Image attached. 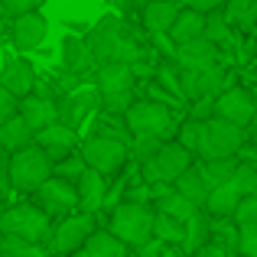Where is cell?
<instances>
[{"instance_id":"6da1fadb","label":"cell","mask_w":257,"mask_h":257,"mask_svg":"<svg viewBox=\"0 0 257 257\" xmlns=\"http://www.w3.org/2000/svg\"><path fill=\"white\" fill-rule=\"evenodd\" d=\"M88 46H91V56H94V65H104V62H137V59L147 56V49L131 36L127 23L114 13L101 17L94 26H88L85 33Z\"/></svg>"},{"instance_id":"7a4b0ae2","label":"cell","mask_w":257,"mask_h":257,"mask_svg":"<svg viewBox=\"0 0 257 257\" xmlns=\"http://www.w3.org/2000/svg\"><path fill=\"white\" fill-rule=\"evenodd\" d=\"M137 75L131 62L94 65V88L101 91V111L124 117V111L137 101Z\"/></svg>"},{"instance_id":"3957f363","label":"cell","mask_w":257,"mask_h":257,"mask_svg":"<svg viewBox=\"0 0 257 257\" xmlns=\"http://www.w3.org/2000/svg\"><path fill=\"white\" fill-rule=\"evenodd\" d=\"M153 205H140V202H117L111 208V218H107V231L114 238H120L127 247H144L153 238Z\"/></svg>"},{"instance_id":"277c9868","label":"cell","mask_w":257,"mask_h":257,"mask_svg":"<svg viewBox=\"0 0 257 257\" xmlns=\"http://www.w3.org/2000/svg\"><path fill=\"white\" fill-rule=\"evenodd\" d=\"M124 124L131 131V137H160V140H176V124L173 111L160 101L150 98H137L131 107L124 111Z\"/></svg>"},{"instance_id":"5b68a950","label":"cell","mask_w":257,"mask_h":257,"mask_svg":"<svg viewBox=\"0 0 257 257\" xmlns=\"http://www.w3.org/2000/svg\"><path fill=\"white\" fill-rule=\"evenodd\" d=\"M78 153L85 157L88 170H98L101 176H117L120 170L127 166V160H131V144H124V140L117 137H107V134H91V137H85L82 144H78Z\"/></svg>"},{"instance_id":"8992f818","label":"cell","mask_w":257,"mask_h":257,"mask_svg":"<svg viewBox=\"0 0 257 257\" xmlns=\"http://www.w3.org/2000/svg\"><path fill=\"white\" fill-rule=\"evenodd\" d=\"M238 72L225 62L215 65H202V69H179V82H182V94L186 101H202V98H218L225 88L234 85Z\"/></svg>"},{"instance_id":"52a82bcc","label":"cell","mask_w":257,"mask_h":257,"mask_svg":"<svg viewBox=\"0 0 257 257\" xmlns=\"http://www.w3.org/2000/svg\"><path fill=\"white\" fill-rule=\"evenodd\" d=\"M52 166L56 163H52V160L46 157V150L36 147V144L10 153V189H17V192H36L52 176Z\"/></svg>"},{"instance_id":"ba28073f","label":"cell","mask_w":257,"mask_h":257,"mask_svg":"<svg viewBox=\"0 0 257 257\" xmlns=\"http://www.w3.org/2000/svg\"><path fill=\"white\" fill-rule=\"evenodd\" d=\"M0 231L10 234V238H23V241H33V244H43L52 234V218L39 205H33V202H20V205H10L4 212Z\"/></svg>"},{"instance_id":"9c48e42d","label":"cell","mask_w":257,"mask_h":257,"mask_svg":"<svg viewBox=\"0 0 257 257\" xmlns=\"http://www.w3.org/2000/svg\"><path fill=\"white\" fill-rule=\"evenodd\" d=\"M192 163H195L192 150H186L179 140H166L150 160L140 163V173H144V182H150V186H153V182H170V186H173V182L179 179Z\"/></svg>"},{"instance_id":"30bf717a","label":"cell","mask_w":257,"mask_h":257,"mask_svg":"<svg viewBox=\"0 0 257 257\" xmlns=\"http://www.w3.org/2000/svg\"><path fill=\"white\" fill-rule=\"evenodd\" d=\"M94 231H98V218H94L91 212H72V215H65L59 225H52L49 254L52 257H69V254L82 251Z\"/></svg>"},{"instance_id":"8fae6325","label":"cell","mask_w":257,"mask_h":257,"mask_svg":"<svg viewBox=\"0 0 257 257\" xmlns=\"http://www.w3.org/2000/svg\"><path fill=\"white\" fill-rule=\"evenodd\" d=\"M244 140H247V127H238L221 117H208L205 127H202V140H199L195 157H238Z\"/></svg>"},{"instance_id":"7c38bea8","label":"cell","mask_w":257,"mask_h":257,"mask_svg":"<svg viewBox=\"0 0 257 257\" xmlns=\"http://www.w3.org/2000/svg\"><path fill=\"white\" fill-rule=\"evenodd\" d=\"M33 195H36V205L43 208L49 218H65V215H72L78 208V189H75V182L59 179V176H49V179H46Z\"/></svg>"},{"instance_id":"4fadbf2b","label":"cell","mask_w":257,"mask_h":257,"mask_svg":"<svg viewBox=\"0 0 257 257\" xmlns=\"http://www.w3.org/2000/svg\"><path fill=\"white\" fill-rule=\"evenodd\" d=\"M7 36H10V46L17 52H36L46 43V36H49V20L43 17V10L20 13V17L10 20Z\"/></svg>"},{"instance_id":"5bb4252c","label":"cell","mask_w":257,"mask_h":257,"mask_svg":"<svg viewBox=\"0 0 257 257\" xmlns=\"http://www.w3.org/2000/svg\"><path fill=\"white\" fill-rule=\"evenodd\" d=\"M98 111H101V91L94 85L91 88H75L72 94L59 98V124L72 127V131H78V127Z\"/></svg>"},{"instance_id":"9a60e30c","label":"cell","mask_w":257,"mask_h":257,"mask_svg":"<svg viewBox=\"0 0 257 257\" xmlns=\"http://www.w3.org/2000/svg\"><path fill=\"white\" fill-rule=\"evenodd\" d=\"M215 117L231 120L238 127H251L254 120V91L244 85H231L215 98Z\"/></svg>"},{"instance_id":"2e32d148","label":"cell","mask_w":257,"mask_h":257,"mask_svg":"<svg viewBox=\"0 0 257 257\" xmlns=\"http://www.w3.org/2000/svg\"><path fill=\"white\" fill-rule=\"evenodd\" d=\"M36 82H39V72L26 56H7L4 59V65H0V85H4L13 98L33 94L36 91Z\"/></svg>"},{"instance_id":"e0dca14e","label":"cell","mask_w":257,"mask_h":257,"mask_svg":"<svg viewBox=\"0 0 257 257\" xmlns=\"http://www.w3.org/2000/svg\"><path fill=\"white\" fill-rule=\"evenodd\" d=\"M59 69L72 72V75H88L94 69V56H91V46H88L85 33H65L62 46H59Z\"/></svg>"},{"instance_id":"ac0fdd59","label":"cell","mask_w":257,"mask_h":257,"mask_svg":"<svg viewBox=\"0 0 257 257\" xmlns=\"http://www.w3.org/2000/svg\"><path fill=\"white\" fill-rule=\"evenodd\" d=\"M36 147H43L46 157H49L52 163H59V160L72 157V153L78 150V134L72 131V127H65V124L56 120V124L43 127V131L36 134Z\"/></svg>"},{"instance_id":"d6986e66","label":"cell","mask_w":257,"mask_h":257,"mask_svg":"<svg viewBox=\"0 0 257 257\" xmlns=\"http://www.w3.org/2000/svg\"><path fill=\"white\" fill-rule=\"evenodd\" d=\"M173 62L179 65V69H202V65H215V62H225V65H231L225 56H221V49L212 43V39H192V43H182V46H176V56H173Z\"/></svg>"},{"instance_id":"ffe728a7","label":"cell","mask_w":257,"mask_h":257,"mask_svg":"<svg viewBox=\"0 0 257 257\" xmlns=\"http://www.w3.org/2000/svg\"><path fill=\"white\" fill-rule=\"evenodd\" d=\"M20 117L39 134L43 127H49V124L59 120V101L43 98V94L33 91V94H26V98H20Z\"/></svg>"},{"instance_id":"44dd1931","label":"cell","mask_w":257,"mask_h":257,"mask_svg":"<svg viewBox=\"0 0 257 257\" xmlns=\"http://www.w3.org/2000/svg\"><path fill=\"white\" fill-rule=\"evenodd\" d=\"M78 189V208L82 212L98 215V208H104L107 202V176H101L98 170H85L75 182Z\"/></svg>"},{"instance_id":"7402d4cb","label":"cell","mask_w":257,"mask_h":257,"mask_svg":"<svg viewBox=\"0 0 257 257\" xmlns=\"http://www.w3.org/2000/svg\"><path fill=\"white\" fill-rule=\"evenodd\" d=\"M179 10H182L179 0H150L147 7H140V13H144V30L150 33V36L170 33V26L176 23Z\"/></svg>"},{"instance_id":"603a6c76","label":"cell","mask_w":257,"mask_h":257,"mask_svg":"<svg viewBox=\"0 0 257 257\" xmlns=\"http://www.w3.org/2000/svg\"><path fill=\"white\" fill-rule=\"evenodd\" d=\"M238 163H241V157H195V170L208 182V189H215V186L231 179L234 170H238Z\"/></svg>"},{"instance_id":"cb8c5ba5","label":"cell","mask_w":257,"mask_h":257,"mask_svg":"<svg viewBox=\"0 0 257 257\" xmlns=\"http://www.w3.org/2000/svg\"><path fill=\"white\" fill-rule=\"evenodd\" d=\"M221 13L241 36H257V0H225Z\"/></svg>"},{"instance_id":"d4e9b609","label":"cell","mask_w":257,"mask_h":257,"mask_svg":"<svg viewBox=\"0 0 257 257\" xmlns=\"http://www.w3.org/2000/svg\"><path fill=\"white\" fill-rule=\"evenodd\" d=\"M205 244H212V215L205 212V208H199V212L192 215V218L186 221V238H182V254H195L202 251Z\"/></svg>"},{"instance_id":"484cf974","label":"cell","mask_w":257,"mask_h":257,"mask_svg":"<svg viewBox=\"0 0 257 257\" xmlns=\"http://www.w3.org/2000/svg\"><path fill=\"white\" fill-rule=\"evenodd\" d=\"M30 144H36V131L20 117V111L0 124V147H4V150L17 153V150H23V147H30Z\"/></svg>"},{"instance_id":"4316f807","label":"cell","mask_w":257,"mask_h":257,"mask_svg":"<svg viewBox=\"0 0 257 257\" xmlns=\"http://www.w3.org/2000/svg\"><path fill=\"white\" fill-rule=\"evenodd\" d=\"M241 199H244V195H241V192H238V186L228 179V182H221V186H215L212 192H208V199H205V212L212 215V218H231Z\"/></svg>"},{"instance_id":"83f0119b","label":"cell","mask_w":257,"mask_h":257,"mask_svg":"<svg viewBox=\"0 0 257 257\" xmlns=\"http://www.w3.org/2000/svg\"><path fill=\"white\" fill-rule=\"evenodd\" d=\"M202 36H205V13L182 7L176 23L170 26V39L176 46H182V43H192V39H202Z\"/></svg>"},{"instance_id":"f1b7e54d","label":"cell","mask_w":257,"mask_h":257,"mask_svg":"<svg viewBox=\"0 0 257 257\" xmlns=\"http://www.w3.org/2000/svg\"><path fill=\"white\" fill-rule=\"evenodd\" d=\"M82 251H85V257H127L131 247H127L120 238H114L107 228H98V231L88 238V244Z\"/></svg>"},{"instance_id":"f546056e","label":"cell","mask_w":257,"mask_h":257,"mask_svg":"<svg viewBox=\"0 0 257 257\" xmlns=\"http://www.w3.org/2000/svg\"><path fill=\"white\" fill-rule=\"evenodd\" d=\"M173 189L179 195H186V199L192 202V205H199V208H205V199H208V192H212V189H208V182L199 176V170H195V163L173 182Z\"/></svg>"},{"instance_id":"4dcf8cb0","label":"cell","mask_w":257,"mask_h":257,"mask_svg":"<svg viewBox=\"0 0 257 257\" xmlns=\"http://www.w3.org/2000/svg\"><path fill=\"white\" fill-rule=\"evenodd\" d=\"M153 212H163V215H170L176 221H189L195 212H199V205H192L186 195H179L176 189H170V192H163L160 199H153Z\"/></svg>"},{"instance_id":"1f68e13d","label":"cell","mask_w":257,"mask_h":257,"mask_svg":"<svg viewBox=\"0 0 257 257\" xmlns=\"http://www.w3.org/2000/svg\"><path fill=\"white\" fill-rule=\"evenodd\" d=\"M238 241H241V228L234 225V218H212V244L234 254L238 251Z\"/></svg>"},{"instance_id":"d6a6232c","label":"cell","mask_w":257,"mask_h":257,"mask_svg":"<svg viewBox=\"0 0 257 257\" xmlns=\"http://www.w3.org/2000/svg\"><path fill=\"white\" fill-rule=\"evenodd\" d=\"M153 238L163 241V244H182V238H186V221H176L170 215L157 212V218H153Z\"/></svg>"},{"instance_id":"836d02e7","label":"cell","mask_w":257,"mask_h":257,"mask_svg":"<svg viewBox=\"0 0 257 257\" xmlns=\"http://www.w3.org/2000/svg\"><path fill=\"white\" fill-rule=\"evenodd\" d=\"M4 257H52V254H49V247H43V244H33V241L10 238V234H7Z\"/></svg>"},{"instance_id":"e575fe53","label":"cell","mask_w":257,"mask_h":257,"mask_svg":"<svg viewBox=\"0 0 257 257\" xmlns=\"http://www.w3.org/2000/svg\"><path fill=\"white\" fill-rule=\"evenodd\" d=\"M88 170V163H85V157L82 153H72V157H65V160H59L56 166H52V176H59V179H69V182H78V176H82Z\"/></svg>"},{"instance_id":"d590c367","label":"cell","mask_w":257,"mask_h":257,"mask_svg":"<svg viewBox=\"0 0 257 257\" xmlns=\"http://www.w3.org/2000/svg\"><path fill=\"white\" fill-rule=\"evenodd\" d=\"M202 127H205V120H195V117H186L179 124V131H176V140H179L186 150H199V140H202Z\"/></svg>"},{"instance_id":"8d00e7d4","label":"cell","mask_w":257,"mask_h":257,"mask_svg":"<svg viewBox=\"0 0 257 257\" xmlns=\"http://www.w3.org/2000/svg\"><path fill=\"white\" fill-rule=\"evenodd\" d=\"M231 182L238 186L241 195H254L257 192V166L247 163V160H241L238 170H234V176H231Z\"/></svg>"},{"instance_id":"74e56055","label":"cell","mask_w":257,"mask_h":257,"mask_svg":"<svg viewBox=\"0 0 257 257\" xmlns=\"http://www.w3.org/2000/svg\"><path fill=\"white\" fill-rule=\"evenodd\" d=\"M234 225L244 228V225H257V192L254 195H244V199L238 202V208H234Z\"/></svg>"},{"instance_id":"f35d334b","label":"cell","mask_w":257,"mask_h":257,"mask_svg":"<svg viewBox=\"0 0 257 257\" xmlns=\"http://www.w3.org/2000/svg\"><path fill=\"white\" fill-rule=\"evenodd\" d=\"M163 144H166V140H160V137H134V144H131V157L137 160V163H144V160H150Z\"/></svg>"},{"instance_id":"ab89813d","label":"cell","mask_w":257,"mask_h":257,"mask_svg":"<svg viewBox=\"0 0 257 257\" xmlns=\"http://www.w3.org/2000/svg\"><path fill=\"white\" fill-rule=\"evenodd\" d=\"M46 0H0V13L7 20L20 17V13H33V10H43Z\"/></svg>"},{"instance_id":"60d3db41","label":"cell","mask_w":257,"mask_h":257,"mask_svg":"<svg viewBox=\"0 0 257 257\" xmlns=\"http://www.w3.org/2000/svg\"><path fill=\"white\" fill-rule=\"evenodd\" d=\"M238 254L241 257H257V225H244V228H241Z\"/></svg>"},{"instance_id":"b9f144b4","label":"cell","mask_w":257,"mask_h":257,"mask_svg":"<svg viewBox=\"0 0 257 257\" xmlns=\"http://www.w3.org/2000/svg\"><path fill=\"white\" fill-rule=\"evenodd\" d=\"M17 111H20V98H13V94L0 85V124H4L7 117H13Z\"/></svg>"},{"instance_id":"7bdbcfd3","label":"cell","mask_w":257,"mask_h":257,"mask_svg":"<svg viewBox=\"0 0 257 257\" xmlns=\"http://www.w3.org/2000/svg\"><path fill=\"white\" fill-rule=\"evenodd\" d=\"M179 4L189 7V10H199V13H212V10H221L225 0H179Z\"/></svg>"},{"instance_id":"ee69618b","label":"cell","mask_w":257,"mask_h":257,"mask_svg":"<svg viewBox=\"0 0 257 257\" xmlns=\"http://www.w3.org/2000/svg\"><path fill=\"white\" fill-rule=\"evenodd\" d=\"M10 189V150L0 147V195Z\"/></svg>"},{"instance_id":"f6af8a7d","label":"cell","mask_w":257,"mask_h":257,"mask_svg":"<svg viewBox=\"0 0 257 257\" xmlns=\"http://www.w3.org/2000/svg\"><path fill=\"white\" fill-rule=\"evenodd\" d=\"M251 91H254V120H251V131H257V85L251 88Z\"/></svg>"},{"instance_id":"bcb514c9","label":"cell","mask_w":257,"mask_h":257,"mask_svg":"<svg viewBox=\"0 0 257 257\" xmlns=\"http://www.w3.org/2000/svg\"><path fill=\"white\" fill-rule=\"evenodd\" d=\"M4 212H7V205H4V195H0V221H4Z\"/></svg>"},{"instance_id":"7dc6e473","label":"cell","mask_w":257,"mask_h":257,"mask_svg":"<svg viewBox=\"0 0 257 257\" xmlns=\"http://www.w3.org/2000/svg\"><path fill=\"white\" fill-rule=\"evenodd\" d=\"M4 241H7V234L0 231V257H4Z\"/></svg>"},{"instance_id":"c3c4849f","label":"cell","mask_w":257,"mask_h":257,"mask_svg":"<svg viewBox=\"0 0 257 257\" xmlns=\"http://www.w3.org/2000/svg\"><path fill=\"white\" fill-rule=\"evenodd\" d=\"M134 4H137V7H147V4H150V0H134Z\"/></svg>"},{"instance_id":"681fc988","label":"cell","mask_w":257,"mask_h":257,"mask_svg":"<svg viewBox=\"0 0 257 257\" xmlns=\"http://www.w3.org/2000/svg\"><path fill=\"white\" fill-rule=\"evenodd\" d=\"M69 257H85V251H75V254H69Z\"/></svg>"},{"instance_id":"f907efd6","label":"cell","mask_w":257,"mask_h":257,"mask_svg":"<svg viewBox=\"0 0 257 257\" xmlns=\"http://www.w3.org/2000/svg\"><path fill=\"white\" fill-rule=\"evenodd\" d=\"M254 59H257V36H254Z\"/></svg>"}]
</instances>
